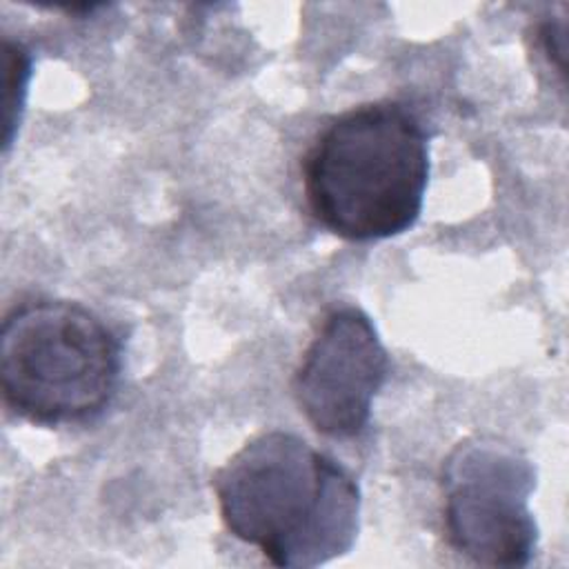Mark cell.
I'll use <instances>...</instances> for the list:
<instances>
[{
	"label": "cell",
	"instance_id": "7a4b0ae2",
	"mask_svg": "<svg viewBox=\"0 0 569 569\" xmlns=\"http://www.w3.org/2000/svg\"><path fill=\"white\" fill-rule=\"evenodd\" d=\"M427 180V131L396 100L358 104L336 116L302 160L311 216L351 242L407 231L422 211Z\"/></svg>",
	"mask_w": 569,
	"mask_h": 569
},
{
	"label": "cell",
	"instance_id": "5b68a950",
	"mask_svg": "<svg viewBox=\"0 0 569 569\" xmlns=\"http://www.w3.org/2000/svg\"><path fill=\"white\" fill-rule=\"evenodd\" d=\"M389 376V353L371 318L353 307L331 309L293 373V398L307 422L327 438L358 436Z\"/></svg>",
	"mask_w": 569,
	"mask_h": 569
},
{
	"label": "cell",
	"instance_id": "8992f818",
	"mask_svg": "<svg viewBox=\"0 0 569 569\" xmlns=\"http://www.w3.org/2000/svg\"><path fill=\"white\" fill-rule=\"evenodd\" d=\"M31 78V53L24 44L4 38V149L13 140Z\"/></svg>",
	"mask_w": 569,
	"mask_h": 569
},
{
	"label": "cell",
	"instance_id": "3957f363",
	"mask_svg": "<svg viewBox=\"0 0 569 569\" xmlns=\"http://www.w3.org/2000/svg\"><path fill=\"white\" fill-rule=\"evenodd\" d=\"M120 380V345L87 307L31 300L2 320L0 382L4 405L38 425H71L98 416Z\"/></svg>",
	"mask_w": 569,
	"mask_h": 569
},
{
	"label": "cell",
	"instance_id": "277c9868",
	"mask_svg": "<svg viewBox=\"0 0 569 569\" xmlns=\"http://www.w3.org/2000/svg\"><path fill=\"white\" fill-rule=\"evenodd\" d=\"M531 462L493 436L458 442L442 467V518L449 545L487 567H527L538 529L529 511Z\"/></svg>",
	"mask_w": 569,
	"mask_h": 569
},
{
	"label": "cell",
	"instance_id": "6da1fadb",
	"mask_svg": "<svg viewBox=\"0 0 569 569\" xmlns=\"http://www.w3.org/2000/svg\"><path fill=\"white\" fill-rule=\"evenodd\" d=\"M213 491L224 527L273 567H318L356 542V478L296 433L251 438L216 471Z\"/></svg>",
	"mask_w": 569,
	"mask_h": 569
}]
</instances>
